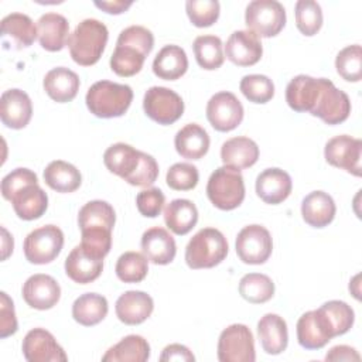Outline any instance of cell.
<instances>
[{
  "label": "cell",
  "instance_id": "obj_36",
  "mask_svg": "<svg viewBox=\"0 0 362 362\" xmlns=\"http://www.w3.org/2000/svg\"><path fill=\"white\" fill-rule=\"evenodd\" d=\"M107 300L98 293H85L72 304V317L83 327L99 324L107 315Z\"/></svg>",
  "mask_w": 362,
  "mask_h": 362
},
{
  "label": "cell",
  "instance_id": "obj_40",
  "mask_svg": "<svg viewBox=\"0 0 362 362\" xmlns=\"http://www.w3.org/2000/svg\"><path fill=\"white\" fill-rule=\"evenodd\" d=\"M239 294L252 304H263L274 294V283L262 273L245 274L239 281Z\"/></svg>",
  "mask_w": 362,
  "mask_h": 362
},
{
  "label": "cell",
  "instance_id": "obj_47",
  "mask_svg": "<svg viewBox=\"0 0 362 362\" xmlns=\"http://www.w3.org/2000/svg\"><path fill=\"white\" fill-rule=\"evenodd\" d=\"M199 180L198 168L189 163H175L167 171V185L175 191H189Z\"/></svg>",
  "mask_w": 362,
  "mask_h": 362
},
{
  "label": "cell",
  "instance_id": "obj_30",
  "mask_svg": "<svg viewBox=\"0 0 362 362\" xmlns=\"http://www.w3.org/2000/svg\"><path fill=\"white\" fill-rule=\"evenodd\" d=\"M209 136L204 127L197 123H188L181 127L174 139L177 153L188 160H199L209 150Z\"/></svg>",
  "mask_w": 362,
  "mask_h": 362
},
{
  "label": "cell",
  "instance_id": "obj_42",
  "mask_svg": "<svg viewBox=\"0 0 362 362\" xmlns=\"http://www.w3.org/2000/svg\"><path fill=\"white\" fill-rule=\"evenodd\" d=\"M296 25L307 37L317 34L322 25L321 6L314 0H298L296 3Z\"/></svg>",
  "mask_w": 362,
  "mask_h": 362
},
{
  "label": "cell",
  "instance_id": "obj_43",
  "mask_svg": "<svg viewBox=\"0 0 362 362\" xmlns=\"http://www.w3.org/2000/svg\"><path fill=\"white\" fill-rule=\"evenodd\" d=\"M335 68L341 78L358 82L362 78V48L359 44L342 48L335 58Z\"/></svg>",
  "mask_w": 362,
  "mask_h": 362
},
{
  "label": "cell",
  "instance_id": "obj_49",
  "mask_svg": "<svg viewBox=\"0 0 362 362\" xmlns=\"http://www.w3.org/2000/svg\"><path fill=\"white\" fill-rule=\"evenodd\" d=\"M30 184H38L37 174L28 168H16L1 180V195L10 201L13 194Z\"/></svg>",
  "mask_w": 362,
  "mask_h": 362
},
{
  "label": "cell",
  "instance_id": "obj_16",
  "mask_svg": "<svg viewBox=\"0 0 362 362\" xmlns=\"http://www.w3.org/2000/svg\"><path fill=\"white\" fill-rule=\"evenodd\" d=\"M263 47L259 37L249 30H238L230 34L225 45L226 58L238 66H252L260 61Z\"/></svg>",
  "mask_w": 362,
  "mask_h": 362
},
{
  "label": "cell",
  "instance_id": "obj_12",
  "mask_svg": "<svg viewBox=\"0 0 362 362\" xmlns=\"http://www.w3.org/2000/svg\"><path fill=\"white\" fill-rule=\"evenodd\" d=\"M206 119L215 130L230 132L242 123L243 106L232 92H218L206 103Z\"/></svg>",
  "mask_w": 362,
  "mask_h": 362
},
{
  "label": "cell",
  "instance_id": "obj_22",
  "mask_svg": "<svg viewBox=\"0 0 362 362\" xmlns=\"http://www.w3.org/2000/svg\"><path fill=\"white\" fill-rule=\"evenodd\" d=\"M154 303L153 298L139 290H130L123 293L115 305L117 318L127 325H137L144 322L153 313Z\"/></svg>",
  "mask_w": 362,
  "mask_h": 362
},
{
  "label": "cell",
  "instance_id": "obj_1",
  "mask_svg": "<svg viewBox=\"0 0 362 362\" xmlns=\"http://www.w3.org/2000/svg\"><path fill=\"white\" fill-rule=\"evenodd\" d=\"M103 163L110 173L134 187H148L158 177L156 158L126 143H116L107 147L103 154Z\"/></svg>",
  "mask_w": 362,
  "mask_h": 362
},
{
  "label": "cell",
  "instance_id": "obj_41",
  "mask_svg": "<svg viewBox=\"0 0 362 362\" xmlns=\"http://www.w3.org/2000/svg\"><path fill=\"white\" fill-rule=\"evenodd\" d=\"M115 270L123 283H140L148 273V259L139 252H124L119 256Z\"/></svg>",
  "mask_w": 362,
  "mask_h": 362
},
{
  "label": "cell",
  "instance_id": "obj_44",
  "mask_svg": "<svg viewBox=\"0 0 362 362\" xmlns=\"http://www.w3.org/2000/svg\"><path fill=\"white\" fill-rule=\"evenodd\" d=\"M239 89L243 96L253 103H266L274 96V83L273 81L260 74L245 75L240 79Z\"/></svg>",
  "mask_w": 362,
  "mask_h": 362
},
{
  "label": "cell",
  "instance_id": "obj_51",
  "mask_svg": "<svg viewBox=\"0 0 362 362\" xmlns=\"http://www.w3.org/2000/svg\"><path fill=\"white\" fill-rule=\"evenodd\" d=\"M160 361L165 362V361H184V362H194L195 356L192 355V352L181 344H171L167 345L163 349V354L160 355Z\"/></svg>",
  "mask_w": 362,
  "mask_h": 362
},
{
  "label": "cell",
  "instance_id": "obj_14",
  "mask_svg": "<svg viewBox=\"0 0 362 362\" xmlns=\"http://www.w3.org/2000/svg\"><path fill=\"white\" fill-rule=\"evenodd\" d=\"M334 337V328L321 308L304 313L297 321V339L305 349H320Z\"/></svg>",
  "mask_w": 362,
  "mask_h": 362
},
{
  "label": "cell",
  "instance_id": "obj_26",
  "mask_svg": "<svg viewBox=\"0 0 362 362\" xmlns=\"http://www.w3.org/2000/svg\"><path fill=\"white\" fill-rule=\"evenodd\" d=\"M321 78L308 75L294 76L286 88V102L296 112H311L320 93Z\"/></svg>",
  "mask_w": 362,
  "mask_h": 362
},
{
  "label": "cell",
  "instance_id": "obj_11",
  "mask_svg": "<svg viewBox=\"0 0 362 362\" xmlns=\"http://www.w3.org/2000/svg\"><path fill=\"white\" fill-rule=\"evenodd\" d=\"M236 253L246 264L264 263L273 250L270 232L262 225H247L236 236Z\"/></svg>",
  "mask_w": 362,
  "mask_h": 362
},
{
  "label": "cell",
  "instance_id": "obj_28",
  "mask_svg": "<svg viewBox=\"0 0 362 362\" xmlns=\"http://www.w3.org/2000/svg\"><path fill=\"white\" fill-rule=\"evenodd\" d=\"M42 85L44 90L52 100L65 103L76 96L81 82L79 76L69 68L57 66L45 74Z\"/></svg>",
  "mask_w": 362,
  "mask_h": 362
},
{
  "label": "cell",
  "instance_id": "obj_19",
  "mask_svg": "<svg viewBox=\"0 0 362 362\" xmlns=\"http://www.w3.org/2000/svg\"><path fill=\"white\" fill-rule=\"evenodd\" d=\"M33 115L30 96L21 89H7L0 98V117L8 129H23L28 124Z\"/></svg>",
  "mask_w": 362,
  "mask_h": 362
},
{
  "label": "cell",
  "instance_id": "obj_53",
  "mask_svg": "<svg viewBox=\"0 0 362 362\" xmlns=\"http://www.w3.org/2000/svg\"><path fill=\"white\" fill-rule=\"evenodd\" d=\"M133 4V1H124V0H110V1H95V6L109 14H122L124 13L130 6Z\"/></svg>",
  "mask_w": 362,
  "mask_h": 362
},
{
  "label": "cell",
  "instance_id": "obj_31",
  "mask_svg": "<svg viewBox=\"0 0 362 362\" xmlns=\"http://www.w3.org/2000/svg\"><path fill=\"white\" fill-rule=\"evenodd\" d=\"M221 158L225 165L243 170L252 167L259 158L257 144L245 136L226 140L221 147Z\"/></svg>",
  "mask_w": 362,
  "mask_h": 362
},
{
  "label": "cell",
  "instance_id": "obj_24",
  "mask_svg": "<svg viewBox=\"0 0 362 362\" xmlns=\"http://www.w3.org/2000/svg\"><path fill=\"white\" fill-rule=\"evenodd\" d=\"M40 45L51 52L61 51L69 38V23L58 13H45L37 21Z\"/></svg>",
  "mask_w": 362,
  "mask_h": 362
},
{
  "label": "cell",
  "instance_id": "obj_25",
  "mask_svg": "<svg viewBox=\"0 0 362 362\" xmlns=\"http://www.w3.org/2000/svg\"><path fill=\"white\" fill-rule=\"evenodd\" d=\"M257 335L263 351L269 355H279L288 344L287 324L277 314H264L257 322Z\"/></svg>",
  "mask_w": 362,
  "mask_h": 362
},
{
  "label": "cell",
  "instance_id": "obj_27",
  "mask_svg": "<svg viewBox=\"0 0 362 362\" xmlns=\"http://www.w3.org/2000/svg\"><path fill=\"white\" fill-rule=\"evenodd\" d=\"M16 215L23 221L41 218L48 208V197L38 184H30L18 189L10 198Z\"/></svg>",
  "mask_w": 362,
  "mask_h": 362
},
{
  "label": "cell",
  "instance_id": "obj_37",
  "mask_svg": "<svg viewBox=\"0 0 362 362\" xmlns=\"http://www.w3.org/2000/svg\"><path fill=\"white\" fill-rule=\"evenodd\" d=\"M150 358V345L140 335H127L109 348L102 356L103 362H144Z\"/></svg>",
  "mask_w": 362,
  "mask_h": 362
},
{
  "label": "cell",
  "instance_id": "obj_3",
  "mask_svg": "<svg viewBox=\"0 0 362 362\" xmlns=\"http://www.w3.org/2000/svg\"><path fill=\"white\" fill-rule=\"evenodd\" d=\"M133 100L129 85L110 81H98L86 92V106L98 117L110 119L123 116Z\"/></svg>",
  "mask_w": 362,
  "mask_h": 362
},
{
  "label": "cell",
  "instance_id": "obj_35",
  "mask_svg": "<svg viewBox=\"0 0 362 362\" xmlns=\"http://www.w3.org/2000/svg\"><path fill=\"white\" fill-rule=\"evenodd\" d=\"M45 184L57 192H74L81 187L82 175L79 170L64 160L51 161L44 170Z\"/></svg>",
  "mask_w": 362,
  "mask_h": 362
},
{
  "label": "cell",
  "instance_id": "obj_29",
  "mask_svg": "<svg viewBox=\"0 0 362 362\" xmlns=\"http://www.w3.org/2000/svg\"><path fill=\"white\" fill-rule=\"evenodd\" d=\"M337 212L332 197L324 191H313L301 202V215L313 228H324L334 221Z\"/></svg>",
  "mask_w": 362,
  "mask_h": 362
},
{
  "label": "cell",
  "instance_id": "obj_9",
  "mask_svg": "<svg viewBox=\"0 0 362 362\" xmlns=\"http://www.w3.org/2000/svg\"><path fill=\"white\" fill-rule=\"evenodd\" d=\"M143 109L146 115L158 124H173L184 113V102L181 96L165 86H151L143 98Z\"/></svg>",
  "mask_w": 362,
  "mask_h": 362
},
{
  "label": "cell",
  "instance_id": "obj_17",
  "mask_svg": "<svg viewBox=\"0 0 362 362\" xmlns=\"http://www.w3.org/2000/svg\"><path fill=\"white\" fill-rule=\"evenodd\" d=\"M1 42L6 49H21L30 47L38 37L33 20L23 13H10L3 17Z\"/></svg>",
  "mask_w": 362,
  "mask_h": 362
},
{
  "label": "cell",
  "instance_id": "obj_48",
  "mask_svg": "<svg viewBox=\"0 0 362 362\" xmlns=\"http://www.w3.org/2000/svg\"><path fill=\"white\" fill-rule=\"evenodd\" d=\"M165 204V197L160 188L151 187L143 189L136 197V205L139 212L146 218H156L161 214Z\"/></svg>",
  "mask_w": 362,
  "mask_h": 362
},
{
  "label": "cell",
  "instance_id": "obj_34",
  "mask_svg": "<svg viewBox=\"0 0 362 362\" xmlns=\"http://www.w3.org/2000/svg\"><path fill=\"white\" fill-rule=\"evenodd\" d=\"M164 222L175 235H187L198 222V209L189 199H173L164 208Z\"/></svg>",
  "mask_w": 362,
  "mask_h": 362
},
{
  "label": "cell",
  "instance_id": "obj_50",
  "mask_svg": "<svg viewBox=\"0 0 362 362\" xmlns=\"http://www.w3.org/2000/svg\"><path fill=\"white\" fill-rule=\"evenodd\" d=\"M17 318L13 300L7 293H0V338H7L17 331Z\"/></svg>",
  "mask_w": 362,
  "mask_h": 362
},
{
  "label": "cell",
  "instance_id": "obj_2",
  "mask_svg": "<svg viewBox=\"0 0 362 362\" xmlns=\"http://www.w3.org/2000/svg\"><path fill=\"white\" fill-rule=\"evenodd\" d=\"M107 38L109 33L102 21L96 18H85L69 34L66 44L69 54L76 64L90 66L100 59Z\"/></svg>",
  "mask_w": 362,
  "mask_h": 362
},
{
  "label": "cell",
  "instance_id": "obj_15",
  "mask_svg": "<svg viewBox=\"0 0 362 362\" xmlns=\"http://www.w3.org/2000/svg\"><path fill=\"white\" fill-rule=\"evenodd\" d=\"M21 351L28 362H65L68 359L54 335L44 328L30 329L23 339Z\"/></svg>",
  "mask_w": 362,
  "mask_h": 362
},
{
  "label": "cell",
  "instance_id": "obj_13",
  "mask_svg": "<svg viewBox=\"0 0 362 362\" xmlns=\"http://www.w3.org/2000/svg\"><path fill=\"white\" fill-rule=\"evenodd\" d=\"M324 156L328 164L342 168L349 174L361 175L362 141L348 134H341L329 139L324 148Z\"/></svg>",
  "mask_w": 362,
  "mask_h": 362
},
{
  "label": "cell",
  "instance_id": "obj_33",
  "mask_svg": "<svg viewBox=\"0 0 362 362\" xmlns=\"http://www.w3.org/2000/svg\"><path fill=\"white\" fill-rule=\"evenodd\" d=\"M187 69L188 58L180 45L170 44L163 47L153 61V72L160 79L175 81L181 78Z\"/></svg>",
  "mask_w": 362,
  "mask_h": 362
},
{
  "label": "cell",
  "instance_id": "obj_5",
  "mask_svg": "<svg viewBox=\"0 0 362 362\" xmlns=\"http://www.w3.org/2000/svg\"><path fill=\"white\" fill-rule=\"evenodd\" d=\"M206 195L218 209L232 211L238 208L245 199V181L240 170L229 165L216 168L208 180Z\"/></svg>",
  "mask_w": 362,
  "mask_h": 362
},
{
  "label": "cell",
  "instance_id": "obj_32",
  "mask_svg": "<svg viewBox=\"0 0 362 362\" xmlns=\"http://www.w3.org/2000/svg\"><path fill=\"white\" fill-rule=\"evenodd\" d=\"M150 52L127 41H116L115 51L110 57V68L119 76H133L143 68L144 59Z\"/></svg>",
  "mask_w": 362,
  "mask_h": 362
},
{
  "label": "cell",
  "instance_id": "obj_21",
  "mask_svg": "<svg viewBox=\"0 0 362 362\" xmlns=\"http://www.w3.org/2000/svg\"><path fill=\"white\" fill-rule=\"evenodd\" d=\"M291 188V177L281 168H266L256 178V194L266 204L283 202L290 195Z\"/></svg>",
  "mask_w": 362,
  "mask_h": 362
},
{
  "label": "cell",
  "instance_id": "obj_18",
  "mask_svg": "<svg viewBox=\"0 0 362 362\" xmlns=\"http://www.w3.org/2000/svg\"><path fill=\"white\" fill-rule=\"evenodd\" d=\"M61 297V287L57 280L48 274H33L23 286L24 301L35 310L52 308Z\"/></svg>",
  "mask_w": 362,
  "mask_h": 362
},
{
  "label": "cell",
  "instance_id": "obj_20",
  "mask_svg": "<svg viewBox=\"0 0 362 362\" xmlns=\"http://www.w3.org/2000/svg\"><path fill=\"white\" fill-rule=\"evenodd\" d=\"M103 270V259L86 250L82 245L75 246L65 259L66 276L79 284L96 280Z\"/></svg>",
  "mask_w": 362,
  "mask_h": 362
},
{
  "label": "cell",
  "instance_id": "obj_10",
  "mask_svg": "<svg viewBox=\"0 0 362 362\" xmlns=\"http://www.w3.org/2000/svg\"><path fill=\"white\" fill-rule=\"evenodd\" d=\"M310 113L320 117L327 124H339L345 122L351 113V100L348 95L338 89L329 79L321 78L320 93Z\"/></svg>",
  "mask_w": 362,
  "mask_h": 362
},
{
  "label": "cell",
  "instance_id": "obj_4",
  "mask_svg": "<svg viewBox=\"0 0 362 362\" xmlns=\"http://www.w3.org/2000/svg\"><path fill=\"white\" fill-rule=\"evenodd\" d=\"M228 242L223 233L215 228L198 230L185 247V262L191 269H211L219 264L228 255Z\"/></svg>",
  "mask_w": 362,
  "mask_h": 362
},
{
  "label": "cell",
  "instance_id": "obj_6",
  "mask_svg": "<svg viewBox=\"0 0 362 362\" xmlns=\"http://www.w3.org/2000/svg\"><path fill=\"white\" fill-rule=\"evenodd\" d=\"M245 23L247 30L257 37L270 38L286 25V10L276 0H253L246 7Z\"/></svg>",
  "mask_w": 362,
  "mask_h": 362
},
{
  "label": "cell",
  "instance_id": "obj_54",
  "mask_svg": "<svg viewBox=\"0 0 362 362\" xmlns=\"http://www.w3.org/2000/svg\"><path fill=\"white\" fill-rule=\"evenodd\" d=\"M1 233H3V255L1 259L6 260L8 257V255L13 252V236H10V233L7 232L6 228H1Z\"/></svg>",
  "mask_w": 362,
  "mask_h": 362
},
{
  "label": "cell",
  "instance_id": "obj_7",
  "mask_svg": "<svg viewBox=\"0 0 362 362\" xmlns=\"http://www.w3.org/2000/svg\"><path fill=\"white\" fill-rule=\"evenodd\" d=\"M64 233L55 225H45L31 230L24 239V256L33 264L51 263L62 250Z\"/></svg>",
  "mask_w": 362,
  "mask_h": 362
},
{
  "label": "cell",
  "instance_id": "obj_52",
  "mask_svg": "<svg viewBox=\"0 0 362 362\" xmlns=\"http://www.w3.org/2000/svg\"><path fill=\"white\" fill-rule=\"evenodd\" d=\"M359 354L348 345H337L328 351L325 361H359Z\"/></svg>",
  "mask_w": 362,
  "mask_h": 362
},
{
  "label": "cell",
  "instance_id": "obj_39",
  "mask_svg": "<svg viewBox=\"0 0 362 362\" xmlns=\"http://www.w3.org/2000/svg\"><path fill=\"white\" fill-rule=\"evenodd\" d=\"M192 49L198 65L206 71L218 69L225 61L223 44L216 35L206 34L197 37Z\"/></svg>",
  "mask_w": 362,
  "mask_h": 362
},
{
  "label": "cell",
  "instance_id": "obj_45",
  "mask_svg": "<svg viewBox=\"0 0 362 362\" xmlns=\"http://www.w3.org/2000/svg\"><path fill=\"white\" fill-rule=\"evenodd\" d=\"M320 308L329 320V322L334 328L335 337L344 335L345 332H348L352 328L355 314H354V310L351 308V305H348L345 301L331 300V301L324 303Z\"/></svg>",
  "mask_w": 362,
  "mask_h": 362
},
{
  "label": "cell",
  "instance_id": "obj_8",
  "mask_svg": "<svg viewBox=\"0 0 362 362\" xmlns=\"http://www.w3.org/2000/svg\"><path fill=\"white\" fill-rule=\"evenodd\" d=\"M218 359L221 362H253L256 359L253 334L245 324H232L221 332Z\"/></svg>",
  "mask_w": 362,
  "mask_h": 362
},
{
  "label": "cell",
  "instance_id": "obj_23",
  "mask_svg": "<svg viewBox=\"0 0 362 362\" xmlns=\"http://www.w3.org/2000/svg\"><path fill=\"white\" fill-rule=\"evenodd\" d=\"M141 249L144 256L154 264H168L177 253L174 238L167 229L160 226L150 228L143 233Z\"/></svg>",
  "mask_w": 362,
  "mask_h": 362
},
{
  "label": "cell",
  "instance_id": "obj_38",
  "mask_svg": "<svg viewBox=\"0 0 362 362\" xmlns=\"http://www.w3.org/2000/svg\"><path fill=\"white\" fill-rule=\"evenodd\" d=\"M116 222L113 206L102 199L86 202L78 214V225L81 230L85 229H109L112 230Z\"/></svg>",
  "mask_w": 362,
  "mask_h": 362
},
{
  "label": "cell",
  "instance_id": "obj_46",
  "mask_svg": "<svg viewBox=\"0 0 362 362\" xmlns=\"http://www.w3.org/2000/svg\"><path fill=\"white\" fill-rule=\"evenodd\" d=\"M188 18L195 27H211L219 17L221 6L216 0H188L185 3Z\"/></svg>",
  "mask_w": 362,
  "mask_h": 362
}]
</instances>
